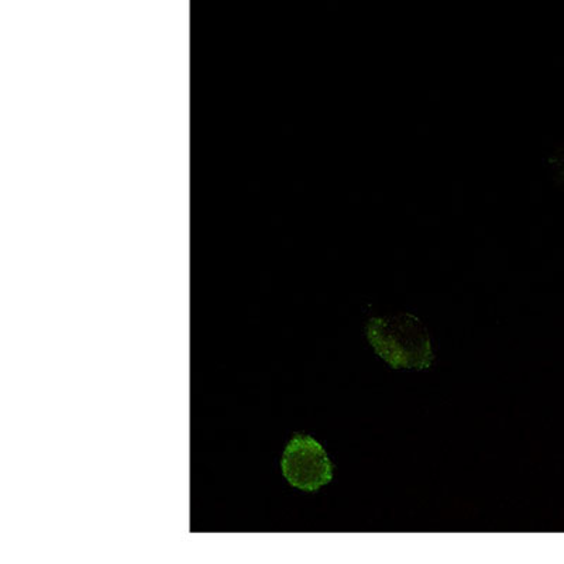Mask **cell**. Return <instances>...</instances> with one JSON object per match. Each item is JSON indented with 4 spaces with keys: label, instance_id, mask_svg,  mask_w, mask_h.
I'll return each instance as SVG.
<instances>
[{
    "label": "cell",
    "instance_id": "obj_3",
    "mask_svg": "<svg viewBox=\"0 0 564 564\" xmlns=\"http://www.w3.org/2000/svg\"><path fill=\"white\" fill-rule=\"evenodd\" d=\"M556 170L564 183V150L562 151V154H558L556 158Z\"/></svg>",
    "mask_w": 564,
    "mask_h": 564
},
{
    "label": "cell",
    "instance_id": "obj_1",
    "mask_svg": "<svg viewBox=\"0 0 564 564\" xmlns=\"http://www.w3.org/2000/svg\"><path fill=\"white\" fill-rule=\"evenodd\" d=\"M369 340L377 355L394 369L431 367L433 352L425 326L411 315L377 317L369 325Z\"/></svg>",
    "mask_w": 564,
    "mask_h": 564
},
{
    "label": "cell",
    "instance_id": "obj_2",
    "mask_svg": "<svg viewBox=\"0 0 564 564\" xmlns=\"http://www.w3.org/2000/svg\"><path fill=\"white\" fill-rule=\"evenodd\" d=\"M282 473L291 486L316 491L334 477V465L314 437L295 435L282 456Z\"/></svg>",
    "mask_w": 564,
    "mask_h": 564
}]
</instances>
